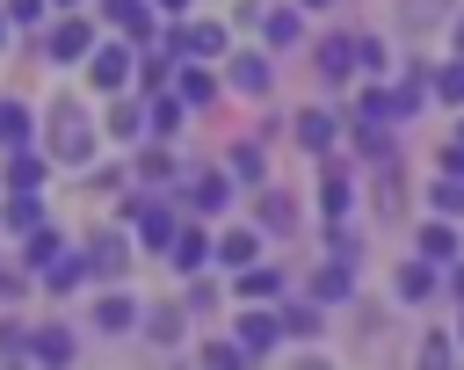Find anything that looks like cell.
<instances>
[{
    "label": "cell",
    "instance_id": "obj_8",
    "mask_svg": "<svg viewBox=\"0 0 464 370\" xmlns=\"http://www.w3.org/2000/svg\"><path fill=\"white\" fill-rule=\"evenodd\" d=\"M239 290H246V297H268V290H276V268H246Z\"/></svg>",
    "mask_w": 464,
    "mask_h": 370
},
{
    "label": "cell",
    "instance_id": "obj_18",
    "mask_svg": "<svg viewBox=\"0 0 464 370\" xmlns=\"http://www.w3.org/2000/svg\"><path fill=\"white\" fill-rule=\"evenodd\" d=\"M442 94H450V102L464 94V65H450V73H442Z\"/></svg>",
    "mask_w": 464,
    "mask_h": 370
},
{
    "label": "cell",
    "instance_id": "obj_21",
    "mask_svg": "<svg viewBox=\"0 0 464 370\" xmlns=\"http://www.w3.org/2000/svg\"><path fill=\"white\" fill-rule=\"evenodd\" d=\"M0 36H7V22H0Z\"/></svg>",
    "mask_w": 464,
    "mask_h": 370
},
{
    "label": "cell",
    "instance_id": "obj_3",
    "mask_svg": "<svg viewBox=\"0 0 464 370\" xmlns=\"http://www.w3.org/2000/svg\"><path fill=\"white\" fill-rule=\"evenodd\" d=\"M232 87L261 94V87H268V65H261V58H232Z\"/></svg>",
    "mask_w": 464,
    "mask_h": 370
},
{
    "label": "cell",
    "instance_id": "obj_22",
    "mask_svg": "<svg viewBox=\"0 0 464 370\" xmlns=\"http://www.w3.org/2000/svg\"><path fill=\"white\" fill-rule=\"evenodd\" d=\"M167 7H181V0H167Z\"/></svg>",
    "mask_w": 464,
    "mask_h": 370
},
{
    "label": "cell",
    "instance_id": "obj_20",
    "mask_svg": "<svg viewBox=\"0 0 464 370\" xmlns=\"http://www.w3.org/2000/svg\"><path fill=\"white\" fill-rule=\"evenodd\" d=\"M14 290H22V283H14V276H0V297H14Z\"/></svg>",
    "mask_w": 464,
    "mask_h": 370
},
{
    "label": "cell",
    "instance_id": "obj_14",
    "mask_svg": "<svg viewBox=\"0 0 464 370\" xmlns=\"http://www.w3.org/2000/svg\"><path fill=\"white\" fill-rule=\"evenodd\" d=\"M232 167H239V181H261V152L246 145V152H232Z\"/></svg>",
    "mask_w": 464,
    "mask_h": 370
},
{
    "label": "cell",
    "instance_id": "obj_1",
    "mask_svg": "<svg viewBox=\"0 0 464 370\" xmlns=\"http://www.w3.org/2000/svg\"><path fill=\"white\" fill-rule=\"evenodd\" d=\"M51 145H58V160H65V167H80V160H87V123H80V109H72V102H58V116H51Z\"/></svg>",
    "mask_w": 464,
    "mask_h": 370
},
{
    "label": "cell",
    "instance_id": "obj_9",
    "mask_svg": "<svg viewBox=\"0 0 464 370\" xmlns=\"http://www.w3.org/2000/svg\"><path fill=\"white\" fill-rule=\"evenodd\" d=\"M94 319H102V326H130V297H102Z\"/></svg>",
    "mask_w": 464,
    "mask_h": 370
},
{
    "label": "cell",
    "instance_id": "obj_11",
    "mask_svg": "<svg viewBox=\"0 0 464 370\" xmlns=\"http://www.w3.org/2000/svg\"><path fill=\"white\" fill-rule=\"evenodd\" d=\"M268 44H297V15H268Z\"/></svg>",
    "mask_w": 464,
    "mask_h": 370
},
{
    "label": "cell",
    "instance_id": "obj_13",
    "mask_svg": "<svg viewBox=\"0 0 464 370\" xmlns=\"http://www.w3.org/2000/svg\"><path fill=\"white\" fill-rule=\"evenodd\" d=\"M174 261H181V268H196V261H203V239H196V232H181V239H174Z\"/></svg>",
    "mask_w": 464,
    "mask_h": 370
},
{
    "label": "cell",
    "instance_id": "obj_16",
    "mask_svg": "<svg viewBox=\"0 0 464 370\" xmlns=\"http://www.w3.org/2000/svg\"><path fill=\"white\" fill-rule=\"evenodd\" d=\"M80 276H87V268H80V261H58V268H51V290H72V283H80Z\"/></svg>",
    "mask_w": 464,
    "mask_h": 370
},
{
    "label": "cell",
    "instance_id": "obj_17",
    "mask_svg": "<svg viewBox=\"0 0 464 370\" xmlns=\"http://www.w3.org/2000/svg\"><path fill=\"white\" fill-rule=\"evenodd\" d=\"M22 131H29V116H22V109H7V102H0V138H22Z\"/></svg>",
    "mask_w": 464,
    "mask_h": 370
},
{
    "label": "cell",
    "instance_id": "obj_6",
    "mask_svg": "<svg viewBox=\"0 0 464 370\" xmlns=\"http://www.w3.org/2000/svg\"><path fill=\"white\" fill-rule=\"evenodd\" d=\"M94 268H123V239L102 232V239H94Z\"/></svg>",
    "mask_w": 464,
    "mask_h": 370
},
{
    "label": "cell",
    "instance_id": "obj_4",
    "mask_svg": "<svg viewBox=\"0 0 464 370\" xmlns=\"http://www.w3.org/2000/svg\"><path fill=\"white\" fill-rule=\"evenodd\" d=\"M123 73H130V58H123V51H102V58H94V80H102V87H116Z\"/></svg>",
    "mask_w": 464,
    "mask_h": 370
},
{
    "label": "cell",
    "instance_id": "obj_15",
    "mask_svg": "<svg viewBox=\"0 0 464 370\" xmlns=\"http://www.w3.org/2000/svg\"><path fill=\"white\" fill-rule=\"evenodd\" d=\"M218 254H225V261H246V254H254V239H246V232H225V247H218Z\"/></svg>",
    "mask_w": 464,
    "mask_h": 370
},
{
    "label": "cell",
    "instance_id": "obj_5",
    "mask_svg": "<svg viewBox=\"0 0 464 370\" xmlns=\"http://www.w3.org/2000/svg\"><path fill=\"white\" fill-rule=\"evenodd\" d=\"M239 334H246V348H268V341H276V319H261V312H246V319H239Z\"/></svg>",
    "mask_w": 464,
    "mask_h": 370
},
{
    "label": "cell",
    "instance_id": "obj_7",
    "mask_svg": "<svg viewBox=\"0 0 464 370\" xmlns=\"http://www.w3.org/2000/svg\"><path fill=\"white\" fill-rule=\"evenodd\" d=\"M399 297H428V268H420V261L399 268Z\"/></svg>",
    "mask_w": 464,
    "mask_h": 370
},
{
    "label": "cell",
    "instance_id": "obj_19",
    "mask_svg": "<svg viewBox=\"0 0 464 370\" xmlns=\"http://www.w3.org/2000/svg\"><path fill=\"white\" fill-rule=\"evenodd\" d=\"M109 15H123V22H138V0H102Z\"/></svg>",
    "mask_w": 464,
    "mask_h": 370
},
{
    "label": "cell",
    "instance_id": "obj_2",
    "mask_svg": "<svg viewBox=\"0 0 464 370\" xmlns=\"http://www.w3.org/2000/svg\"><path fill=\"white\" fill-rule=\"evenodd\" d=\"M87 51V22H65V29H51V58H80Z\"/></svg>",
    "mask_w": 464,
    "mask_h": 370
},
{
    "label": "cell",
    "instance_id": "obj_10",
    "mask_svg": "<svg viewBox=\"0 0 464 370\" xmlns=\"http://www.w3.org/2000/svg\"><path fill=\"white\" fill-rule=\"evenodd\" d=\"M399 15H406V29H428V22L442 15V0H413V7H399Z\"/></svg>",
    "mask_w": 464,
    "mask_h": 370
},
{
    "label": "cell",
    "instance_id": "obj_12",
    "mask_svg": "<svg viewBox=\"0 0 464 370\" xmlns=\"http://www.w3.org/2000/svg\"><path fill=\"white\" fill-rule=\"evenodd\" d=\"M7 225H14V232H29V225H36V203H29V196H14V203H7Z\"/></svg>",
    "mask_w": 464,
    "mask_h": 370
}]
</instances>
